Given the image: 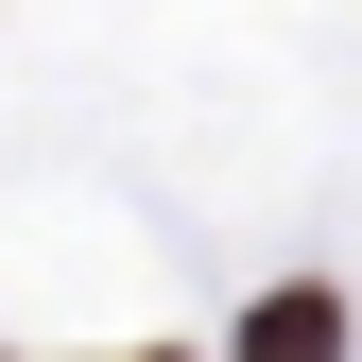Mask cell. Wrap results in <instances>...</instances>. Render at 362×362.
I'll use <instances>...</instances> for the list:
<instances>
[{
  "instance_id": "obj_1",
  "label": "cell",
  "mask_w": 362,
  "mask_h": 362,
  "mask_svg": "<svg viewBox=\"0 0 362 362\" xmlns=\"http://www.w3.org/2000/svg\"><path fill=\"white\" fill-rule=\"evenodd\" d=\"M242 362H345V293H259L242 310Z\"/></svg>"
}]
</instances>
